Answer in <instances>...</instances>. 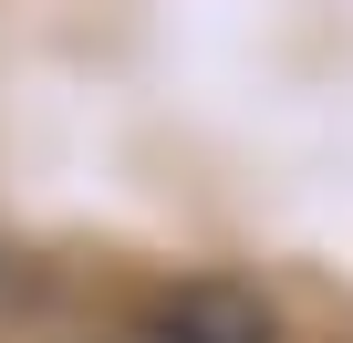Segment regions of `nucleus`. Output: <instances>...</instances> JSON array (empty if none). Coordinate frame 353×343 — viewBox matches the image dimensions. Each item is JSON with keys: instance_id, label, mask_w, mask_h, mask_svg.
<instances>
[{"instance_id": "nucleus-1", "label": "nucleus", "mask_w": 353, "mask_h": 343, "mask_svg": "<svg viewBox=\"0 0 353 343\" xmlns=\"http://www.w3.org/2000/svg\"><path fill=\"white\" fill-rule=\"evenodd\" d=\"M145 343H270V312L250 291H229V281H198L145 322Z\"/></svg>"}]
</instances>
